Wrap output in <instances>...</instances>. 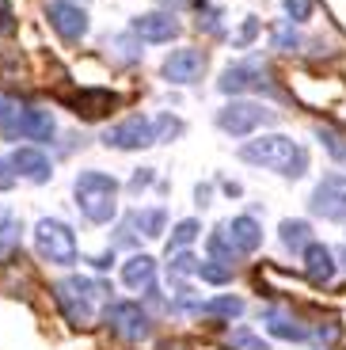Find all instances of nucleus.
Masks as SVG:
<instances>
[{"label":"nucleus","instance_id":"20","mask_svg":"<svg viewBox=\"0 0 346 350\" xmlns=\"http://www.w3.org/2000/svg\"><path fill=\"white\" fill-rule=\"evenodd\" d=\"M278 240H282V247H286L289 255H301L316 237H312V225L304 217H286L278 225Z\"/></svg>","mask_w":346,"mask_h":350},{"label":"nucleus","instance_id":"27","mask_svg":"<svg viewBox=\"0 0 346 350\" xmlns=\"http://www.w3.org/2000/svg\"><path fill=\"white\" fill-rule=\"evenodd\" d=\"M137 217V228H141V240H160L168 228V210L164 206H148V210H133Z\"/></svg>","mask_w":346,"mask_h":350},{"label":"nucleus","instance_id":"12","mask_svg":"<svg viewBox=\"0 0 346 350\" xmlns=\"http://www.w3.org/2000/svg\"><path fill=\"white\" fill-rule=\"evenodd\" d=\"M130 35L141 46H168L183 35V23L175 12H145V16L130 19Z\"/></svg>","mask_w":346,"mask_h":350},{"label":"nucleus","instance_id":"3","mask_svg":"<svg viewBox=\"0 0 346 350\" xmlns=\"http://www.w3.org/2000/svg\"><path fill=\"white\" fill-rule=\"evenodd\" d=\"M53 301H57L61 316L69 320L72 327H88L96 320V305L99 301H111V282L103 278H57L53 282Z\"/></svg>","mask_w":346,"mask_h":350},{"label":"nucleus","instance_id":"47","mask_svg":"<svg viewBox=\"0 0 346 350\" xmlns=\"http://www.w3.org/2000/svg\"><path fill=\"white\" fill-rule=\"evenodd\" d=\"M164 4H168V12H172V8H175V4H183V0H164Z\"/></svg>","mask_w":346,"mask_h":350},{"label":"nucleus","instance_id":"4","mask_svg":"<svg viewBox=\"0 0 346 350\" xmlns=\"http://www.w3.org/2000/svg\"><path fill=\"white\" fill-rule=\"evenodd\" d=\"M31 240H35V255L50 267H77L84 259L77 228L65 225L61 217H38L35 228H31Z\"/></svg>","mask_w":346,"mask_h":350},{"label":"nucleus","instance_id":"40","mask_svg":"<svg viewBox=\"0 0 346 350\" xmlns=\"http://www.w3.org/2000/svg\"><path fill=\"white\" fill-rule=\"evenodd\" d=\"M16 31V12H12V0H0V38H8Z\"/></svg>","mask_w":346,"mask_h":350},{"label":"nucleus","instance_id":"44","mask_svg":"<svg viewBox=\"0 0 346 350\" xmlns=\"http://www.w3.org/2000/svg\"><path fill=\"white\" fill-rule=\"evenodd\" d=\"M221 194H225V198H240L243 187L236 183V179H221Z\"/></svg>","mask_w":346,"mask_h":350},{"label":"nucleus","instance_id":"6","mask_svg":"<svg viewBox=\"0 0 346 350\" xmlns=\"http://www.w3.org/2000/svg\"><path fill=\"white\" fill-rule=\"evenodd\" d=\"M103 324L111 327L122 342L137 347V342H145L148 335H152V312H148L145 305H137V301H107Z\"/></svg>","mask_w":346,"mask_h":350},{"label":"nucleus","instance_id":"31","mask_svg":"<svg viewBox=\"0 0 346 350\" xmlns=\"http://www.w3.org/2000/svg\"><path fill=\"white\" fill-rule=\"evenodd\" d=\"M270 46L282 50V53L301 50V35H297V27L289 23V19H274V23H270Z\"/></svg>","mask_w":346,"mask_h":350},{"label":"nucleus","instance_id":"33","mask_svg":"<svg viewBox=\"0 0 346 350\" xmlns=\"http://www.w3.org/2000/svg\"><path fill=\"white\" fill-rule=\"evenodd\" d=\"M19 107H23V103H16V99H8V96H0V141H16L19 137V133H16Z\"/></svg>","mask_w":346,"mask_h":350},{"label":"nucleus","instance_id":"46","mask_svg":"<svg viewBox=\"0 0 346 350\" xmlns=\"http://www.w3.org/2000/svg\"><path fill=\"white\" fill-rule=\"evenodd\" d=\"M331 252H335V262L346 271V244H343V247H331Z\"/></svg>","mask_w":346,"mask_h":350},{"label":"nucleus","instance_id":"15","mask_svg":"<svg viewBox=\"0 0 346 350\" xmlns=\"http://www.w3.org/2000/svg\"><path fill=\"white\" fill-rule=\"evenodd\" d=\"M16 133L31 145H53L57 141V122H53V114L46 107H19V126Z\"/></svg>","mask_w":346,"mask_h":350},{"label":"nucleus","instance_id":"34","mask_svg":"<svg viewBox=\"0 0 346 350\" xmlns=\"http://www.w3.org/2000/svg\"><path fill=\"white\" fill-rule=\"evenodd\" d=\"M316 141H320L323 149L331 152V160H335V164L346 167V137H343V133L331 130V126H316Z\"/></svg>","mask_w":346,"mask_h":350},{"label":"nucleus","instance_id":"43","mask_svg":"<svg viewBox=\"0 0 346 350\" xmlns=\"http://www.w3.org/2000/svg\"><path fill=\"white\" fill-rule=\"evenodd\" d=\"M16 187V172H12L8 157H0V191H12Z\"/></svg>","mask_w":346,"mask_h":350},{"label":"nucleus","instance_id":"14","mask_svg":"<svg viewBox=\"0 0 346 350\" xmlns=\"http://www.w3.org/2000/svg\"><path fill=\"white\" fill-rule=\"evenodd\" d=\"M122 286L126 289H133V293H141V297H156V278H160V267H156V259L152 255H145V252H133L130 259L122 262Z\"/></svg>","mask_w":346,"mask_h":350},{"label":"nucleus","instance_id":"41","mask_svg":"<svg viewBox=\"0 0 346 350\" xmlns=\"http://www.w3.org/2000/svg\"><path fill=\"white\" fill-rule=\"evenodd\" d=\"M88 267H92V271H114V247L92 255V259H88Z\"/></svg>","mask_w":346,"mask_h":350},{"label":"nucleus","instance_id":"2","mask_svg":"<svg viewBox=\"0 0 346 350\" xmlns=\"http://www.w3.org/2000/svg\"><path fill=\"white\" fill-rule=\"evenodd\" d=\"M118 191L122 183L103 167H84L72 179V202L88 225H111L118 217Z\"/></svg>","mask_w":346,"mask_h":350},{"label":"nucleus","instance_id":"18","mask_svg":"<svg viewBox=\"0 0 346 350\" xmlns=\"http://www.w3.org/2000/svg\"><path fill=\"white\" fill-rule=\"evenodd\" d=\"M225 232H228V240L236 244L240 255H255L263 247V225H259L255 213H236V217H228Z\"/></svg>","mask_w":346,"mask_h":350},{"label":"nucleus","instance_id":"16","mask_svg":"<svg viewBox=\"0 0 346 350\" xmlns=\"http://www.w3.org/2000/svg\"><path fill=\"white\" fill-rule=\"evenodd\" d=\"M259 320H263V327H267L274 339H282V342H308V332H312V327L304 324V320H297L289 308L267 305V308L259 312Z\"/></svg>","mask_w":346,"mask_h":350},{"label":"nucleus","instance_id":"7","mask_svg":"<svg viewBox=\"0 0 346 350\" xmlns=\"http://www.w3.org/2000/svg\"><path fill=\"white\" fill-rule=\"evenodd\" d=\"M217 92L221 96H243V92H259V96H282L274 84V77H270L267 65L259 62H236L228 65L221 77H217Z\"/></svg>","mask_w":346,"mask_h":350},{"label":"nucleus","instance_id":"5","mask_svg":"<svg viewBox=\"0 0 346 350\" xmlns=\"http://www.w3.org/2000/svg\"><path fill=\"white\" fill-rule=\"evenodd\" d=\"M213 122H217V130L228 133V137H251L259 126H274L278 111H270L267 103H255V99H232V103L217 107Z\"/></svg>","mask_w":346,"mask_h":350},{"label":"nucleus","instance_id":"45","mask_svg":"<svg viewBox=\"0 0 346 350\" xmlns=\"http://www.w3.org/2000/svg\"><path fill=\"white\" fill-rule=\"evenodd\" d=\"M156 350H191V342H183V339H164Z\"/></svg>","mask_w":346,"mask_h":350},{"label":"nucleus","instance_id":"24","mask_svg":"<svg viewBox=\"0 0 346 350\" xmlns=\"http://www.w3.org/2000/svg\"><path fill=\"white\" fill-rule=\"evenodd\" d=\"M206 252H209V259H217V262H228V267H236V262L243 259V255L236 252V244L228 240L225 225H217V228H209V232H206Z\"/></svg>","mask_w":346,"mask_h":350},{"label":"nucleus","instance_id":"30","mask_svg":"<svg viewBox=\"0 0 346 350\" xmlns=\"http://www.w3.org/2000/svg\"><path fill=\"white\" fill-rule=\"evenodd\" d=\"M232 267H228V262H217V259H198V274H194V278L198 282H206V286H228V282H232Z\"/></svg>","mask_w":346,"mask_h":350},{"label":"nucleus","instance_id":"26","mask_svg":"<svg viewBox=\"0 0 346 350\" xmlns=\"http://www.w3.org/2000/svg\"><path fill=\"white\" fill-rule=\"evenodd\" d=\"M202 217H183V221H175V228L168 232V255L172 252H183V247H194L198 244V237H202Z\"/></svg>","mask_w":346,"mask_h":350},{"label":"nucleus","instance_id":"8","mask_svg":"<svg viewBox=\"0 0 346 350\" xmlns=\"http://www.w3.org/2000/svg\"><path fill=\"white\" fill-rule=\"evenodd\" d=\"M206 69H209V53L202 50V46H179V50H172L164 62H160V77H164V84H175V88L202 84Z\"/></svg>","mask_w":346,"mask_h":350},{"label":"nucleus","instance_id":"19","mask_svg":"<svg viewBox=\"0 0 346 350\" xmlns=\"http://www.w3.org/2000/svg\"><path fill=\"white\" fill-rule=\"evenodd\" d=\"M114 103H118V96L107 92V88H88V92L72 96V111H80L84 118H103V114L114 111Z\"/></svg>","mask_w":346,"mask_h":350},{"label":"nucleus","instance_id":"38","mask_svg":"<svg viewBox=\"0 0 346 350\" xmlns=\"http://www.w3.org/2000/svg\"><path fill=\"white\" fill-rule=\"evenodd\" d=\"M152 183H156V167H137V172L126 179V191H130V194H145Z\"/></svg>","mask_w":346,"mask_h":350},{"label":"nucleus","instance_id":"25","mask_svg":"<svg viewBox=\"0 0 346 350\" xmlns=\"http://www.w3.org/2000/svg\"><path fill=\"white\" fill-rule=\"evenodd\" d=\"M19 240H23V225H19V217H12V213L0 210V267L16 259Z\"/></svg>","mask_w":346,"mask_h":350},{"label":"nucleus","instance_id":"13","mask_svg":"<svg viewBox=\"0 0 346 350\" xmlns=\"http://www.w3.org/2000/svg\"><path fill=\"white\" fill-rule=\"evenodd\" d=\"M8 164L16 172V179H27V183H35V187L53 179V157L42 145H19V149H12Z\"/></svg>","mask_w":346,"mask_h":350},{"label":"nucleus","instance_id":"22","mask_svg":"<svg viewBox=\"0 0 346 350\" xmlns=\"http://www.w3.org/2000/svg\"><path fill=\"white\" fill-rule=\"evenodd\" d=\"M243 308H248V301L236 297V293H213L209 301H202V316H209V320H240Z\"/></svg>","mask_w":346,"mask_h":350},{"label":"nucleus","instance_id":"28","mask_svg":"<svg viewBox=\"0 0 346 350\" xmlns=\"http://www.w3.org/2000/svg\"><path fill=\"white\" fill-rule=\"evenodd\" d=\"M118 225H114V232H111V247H126V252H137V244H141V232H137V217H133V210H126L122 217H114Z\"/></svg>","mask_w":346,"mask_h":350},{"label":"nucleus","instance_id":"42","mask_svg":"<svg viewBox=\"0 0 346 350\" xmlns=\"http://www.w3.org/2000/svg\"><path fill=\"white\" fill-rule=\"evenodd\" d=\"M194 202H198V210H206L209 202H213V183H206V179L194 183Z\"/></svg>","mask_w":346,"mask_h":350},{"label":"nucleus","instance_id":"9","mask_svg":"<svg viewBox=\"0 0 346 350\" xmlns=\"http://www.w3.org/2000/svg\"><path fill=\"white\" fill-rule=\"evenodd\" d=\"M308 213L320 221L346 225V175L343 172L320 175V183L312 187V194H308Z\"/></svg>","mask_w":346,"mask_h":350},{"label":"nucleus","instance_id":"29","mask_svg":"<svg viewBox=\"0 0 346 350\" xmlns=\"http://www.w3.org/2000/svg\"><path fill=\"white\" fill-rule=\"evenodd\" d=\"M148 122H152V137H156V141H179L183 133H187V122H183L179 114H172V111L152 114Z\"/></svg>","mask_w":346,"mask_h":350},{"label":"nucleus","instance_id":"10","mask_svg":"<svg viewBox=\"0 0 346 350\" xmlns=\"http://www.w3.org/2000/svg\"><path fill=\"white\" fill-rule=\"evenodd\" d=\"M99 145H107V149H114V152H141V149H148V145H156L148 114H130V118L107 126V130L99 133Z\"/></svg>","mask_w":346,"mask_h":350},{"label":"nucleus","instance_id":"21","mask_svg":"<svg viewBox=\"0 0 346 350\" xmlns=\"http://www.w3.org/2000/svg\"><path fill=\"white\" fill-rule=\"evenodd\" d=\"M168 312H202V293L191 286V278H172V293H168Z\"/></svg>","mask_w":346,"mask_h":350},{"label":"nucleus","instance_id":"23","mask_svg":"<svg viewBox=\"0 0 346 350\" xmlns=\"http://www.w3.org/2000/svg\"><path fill=\"white\" fill-rule=\"evenodd\" d=\"M194 12H198V16H194V31H198V35H206V38H225L228 35L217 4H209V0H194Z\"/></svg>","mask_w":346,"mask_h":350},{"label":"nucleus","instance_id":"39","mask_svg":"<svg viewBox=\"0 0 346 350\" xmlns=\"http://www.w3.org/2000/svg\"><path fill=\"white\" fill-rule=\"evenodd\" d=\"M111 53L118 57V62H141V46H133L130 38H111Z\"/></svg>","mask_w":346,"mask_h":350},{"label":"nucleus","instance_id":"35","mask_svg":"<svg viewBox=\"0 0 346 350\" xmlns=\"http://www.w3.org/2000/svg\"><path fill=\"white\" fill-rule=\"evenodd\" d=\"M259 31H263V23H259V16H243L240 19V27L232 31V46L236 50H248L255 38H259Z\"/></svg>","mask_w":346,"mask_h":350},{"label":"nucleus","instance_id":"32","mask_svg":"<svg viewBox=\"0 0 346 350\" xmlns=\"http://www.w3.org/2000/svg\"><path fill=\"white\" fill-rule=\"evenodd\" d=\"M194 274H198V255L191 247L168 255V278H194Z\"/></svg>","mask_w":346,"mask_h":350},{"label":"nucleus","instance_id":"11","mask_svg":"<svg viewBox=\"0 0 346 350\" xmlns=\"http://www.w3.org/2000/svg\"><path fill=\"white\" fill-rule=\"evenodd\" d=\"M46 23L57 31L61 42L77 46V42H84L92 19H88V8L77 4V0H50V4H46Z\"/></svg>","mask_w":346,"mask_h":350},{"label":"nucleus","instance_id":"36","mask_svg":"<svg viewBox=\"0 0 346 350\" xmlns=\"http://www.w3.org/2000/svg\"><path fill=\"white\" fill-rule=\"evenodd\" d=\"M282 8H286L282 19H289L293 27H301V23H308V19L316 16V0H282Z\"/></svg>","mask_w":346,"mask_h":350},{"label":"nucleus","instance_id":"17","mask_svg":"<svg viewBox=\"0 0 346 350\" xmlns=\"http://www.w3.org/2000/svg\"><path fill=\"white\" fill-rule=\"evenodd\" d=\"M301 259H304V274H308L312 286H331V282H335L338 262H335V252H331L328 244L312 240V244L301 252Z\"/></svg>","mask_w":346,"mask_h":350},{"label":"nucleus","instance_id":"1","mask_svg":"<svg viewBox=\"0 0 346 350\" xmlns=\"http://www.w3.org/2000/svg\"><path fill=\"white\" fill-rule=\"evenodd\" d=\"M240 160L251 167H270L282 179H304L308 175V149L286 133H263L240 145Z\"/></svg>","mask_w":346,"mask_h":350},{"label":"nucleus","instance_id":"37","mask_svg":"<svg viewBox=\"0 0 346 350\" xmlns=\"http://www.w3.org/2000/svg\"><path fill=\"white\" fill-rule=\"evenodd\" d=\"M228 342H232L236 350H270V342L259 339V335L251 332V327H236V332L228 335Z\"/></svg>","mask_w":346,"mask_h":350}]
</instances>
